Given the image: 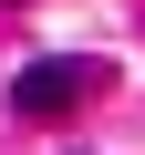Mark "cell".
Wrapping results in <instances>:
<instances>
[{
  "label": "cell",
  "mask_w": 145,
  "mask_h": 155,
  "mask_svg": "<svg viewBox=\"0 0 145 155\" xmlns=\"http://www.w3.org/2000/svg\"><path fill=\"white\" fill-rule=\"evenodd\" d=\"M104 83H114V72H104L93 52H42V62H21V83H11V114H21V124H62V114H83Z\"/></svg>",
  "instance_id": "1"
}]
</instances>
